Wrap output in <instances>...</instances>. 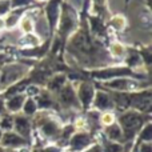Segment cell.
<instances>
[{
    "label": "cell",
    "mask_w": 152,
    "mask_h": 152,
    "mask_svg": "<svg viewBox=\"0 0 152 152\" xmlns=\"http://www.w3.org/2000/svg\"><path fill=\"white\" fill-rule=\"evenodd\" d=\"M0 128L3 132L11 131L13 128V115L10 112H4L0 115Z\"/></svg>",
    "instance_id": "cell-20"
},
{
    "label": "cell",
    "mask_w": 152,
    "mask_h": 152,
    "mask_svg": "<svg viewBox=\"0 0 152 152\" xmlns=\"http://www.w3.org/2000/svg\"><path fill=\"white\" fill-rule=\"evenodd\" d=\"M72 84H74V87L76 89V95H77L79 103H80L83 111L89 110L92 104V100H94V96H95L96 87L94 86V83H91L88 80H84V79H81L77 83H72Z\"/></svg>",
    "instance_id": "cell-4"
},
{
    "label": "cell",
    "mask_w": 152,
    "mask_h": 152,
    "mask_svg": "<svg viewBox=\"0 0 152 152\" xmlns=\"http://www.w3.org/2000/svg\"><path fill=\"white\" fill-rule=\"evenodd\" d=\"M4 112H7V111H5L4 97H0V115H1V113H4Z\"/></svg>",
    "instance_id": "cell-29"
},
{
    "label": "cell",
    "mask_w": 152,
    "mask_h": 152,
    "mask_svg": "<svg viewBox=\"0 0 152 152\" xmlns=\"http://www.w3.org/2000/svg\"><path fill=\"white\" fill-rule=\"evenodd\" d=\"M29 71H31L29 66H26L24 63H20V61L8 63L5 66H3L0 68V72H1V76H0V94L7 87L26 79L28 76Z\"/></svg>",
    "instance_id": "cell-3"
},
{
    "label": "cell",
    "mask_w": 152,
    "mask_h": 152,
    "mask_svg": "<svg viewBox=\"0 0 152 152\" xmlns=\"http://www.w3.org/2000/svg\"><path fill=\"white\" fill-rule=\"evenodd\" d=\"M128 52V48L120 40H112L108 44V56L115 64H121Z\"/></svg>",
    "instance_id": "cell-9"
},
{
    "label": "cell",
    "mask_w": 152,
    "mask_h": 152,
    "mask_svg": "<svg viewBox=\"0 0 152 152\" xmlns=\"http://www.w3.org/2000/svg\"><path fill=\"white\" fill-rule=\"evenodd\" d=\"M95 142H96V135L88 131H75L72 136L68 139L66 148L74 152H83Z\"/></svg>",
    "instance_id": "cell-5"
},
{
    "label": "cell",
    "mask_w": 152,
    "mask_h": 152,
    "mask_svg": "<svg viewBox=\"0 0 152 152\" xmlns=\"http://www.w3.org/2000/svg\"><path fill=\"white\" fill-rule=\"evenodd\" d=\"M16 152H32V150H31V147H29V144H27V145H23V147L18 148Z\"/></svg>",
    "instance_id": "cell-28"
},
{
    "label": "cell",
    "mask_w": 152,
    "mask_h": 152,
    "mask_svg": "<svg viewBox=\"0 0 152 152\" xmlns=\"http://www.w3.org/2000/svg\"><path fill=\"white\" fill-rule=\"evenodd\" d=\"M83 3H84V0H66V4L69 5L71 8H74L75 11L80 10L83 7Z\"/></svg>",
    "instance_id": "cell-26"
},
{
    "label": "cell",
    "mask_w": 152,
    "mask_h": 152,
    "mask_svg": "<svg viewBox=\"0 0 152 152\" xmlns=\"http://www.w3.org/2000/svg\"><path fill=\"white\" fill-rule=\"evenodd\" d=\"M91 1H92V8H94L96 15H100V11L107 8V0H91Z\"/></svg>",
    "instance_id": "cell-23"
},
{
    "label": "cell",
    "mask_w": 152,
    "mask_h": 152,
    "mask_svg": "<svg viewBox=\"0 0 152 152\" xmlns=\"http://www.w3.org/2000/svg\"><path fill=\"white\" fill-rule=\"evenodd\" d=\"M43 87L39 86V84H35V83H29L28 86L26 87V89H24V94H26L27 97H36L37 95L40 94V91H42Z\"/></svg>",
    "instance_id": "cell-21"
},
{
    "label": "cell",
    "mask_w": 152,
    "mask_h": 152,
    "mask_svg": "<svg viewBox=\"0 0 152 152\" xmlns=\"http://www.w3.org/2000/svg\"><path fill=\"white\" fill-rule=\"evenodd\" d=\"M3 134H4V132H3V129L0 128V140H1V136H3Z\"/></svg>",
    "instance_id": "cell-31"
},
{
    "label": "cell",
    "mask_w": 152,
    "mask_h": 152,
    "mask_svg": "<svg viewBox=\"0 0 152 152\" xmlns=\"http://www.w3.org/2000/svg\"><path fill=\"white\" fill-rule=\"evenodd\" d=\"M18 28H19V31H20V34H32L35 29L34 18H32L28 12H24L18 23Z\"/></svg>",
    "instance_id": "cell-14"
},
{
    "label": "cell",
    "mask_w": 152,
    "mask_h": 152,
    "mask_svg": "<svg viewBox=\"0 0 152 152\" xmlns=\"http://www.w3.org/2000/svg\"><path fill=\"white\" fill-rule=\"evenodd\" d=\"M83 152H103V148L99 142H95V143H92L88 148H86Z\"/></svg>",
    "instance_id": "cell-27"
},
{
    "label": "cell",
    "mask_w": 152,
    "mask_h": 152,
    "mask_svg": "<svg viewBox=\"0 0 152 152\" xmlns=\"http://www.w3.org/2000/svg\"><path fill=\"white\" fill-rule=\"evenodd\" d=\"M34 1H37V3H44V1H47V0H34Z\"/></svg>",
    "instance_id": "cell-32"
},
{
    "label": "cell",
    "mask_w": 152,
    "mask_h": 152,
    "mask_svg": "<svg viewBox=\"0 0 152 152\" xmlns=\"http://www.w3.org/2000/svg\"><path fill=\"white\" fill-rule=\"evenodd\" d=\"M100 132H102V136L104 137V139L123 144V131H121V127L119 126L118 120L108 127H103V128L100 129Z\"/></svg>",
    "instance_id": "cell-11"
},
{
    "label": "cell",
    "mask_w": 152,
    "mask_h": 152,
    "mask_svg": "<svg viewBox=\"0 0 152 152\" xmlns=\"http://www.w3.org/2000/svg\"><path fill=\"white\" fill-rule=\"evenodd\" d=\"M100 86L104 87L107 91L111 92H119V94H127V92H137L143 91L145 87H150L148 83H143L142 79H136L132 76H120V77H115L111 80L100 81Z\"/></svg>",
    "instance_id": "cell-2"
},
{
    "label": "cell",
    "mask_w": 152,
    "mask_h": 152,
    "mask_svg": "<svg viewBox=\"0 0 152 152\" xmlns=\"http://www.w3.org/2000/svg\"><path fill=\"white\" fill-rule=\"evenodd\" d=\"M11 3V10H24V8L29 7L34 3V0H10Z\"/></svg>",
    "instance_id": "cell-22"
},
{
    "label": "cell",
    "mask_w": 152,
    "mask_h": 152,
    "mask_svg": "<svg viewBox=\"0 0 152 152\" xmlns=\"http://www.w3.org/2000/svg\"><path fill=\"white\" fill-rule=\"evenodd\" d=\"M5 31V21H4V16H0V32Z\"/></svg>",
    "instance_id": "cell-30"
},
{
    "label": "cell",
    "mask_w": 152,
    "mask_h": 152,
    "mask_svg": "<svg viewBox=\"0 0 152 152\" xmlns=\"http://www.w3.org/2000/svg\"><path fill=\"white\" fill-rule=\"evenodd\" d=\"M67 81H68V76L66 74H63V72H59V74H55V75L51 76V77H48L44 88L47 89V91H50L51 94L56 95L61 88H63L64 84H66Z\"/></svg>",
    "instance_id": "cell-12"
},
{
    "label": "cell",
    "mask_w": 152,
    "mask_h": 152,
    "mask_svg": "<svg viewBox=\"0 0 152 152\" xmlns=\"http://www.w3.org/2000/svg\"><path fill=\"white\" fill-rule=\"evenodd\" d=\"M0 76H1V72H0Z\"/></svg>",
    "instance_id": "cell-34"
},
{
    "label": "cell",
    "mask_w": 152,
    "mask_h": 152,
    "mask_svg": "<svg viewBox=\"0 0 152 152\" xmlns=\"http://www.w3.org/2000/svg\"><path fill=\"white\" fill-rule=\"evenodd\" d=\"M150 120L148 113L139 112L132 108L123 110L118 115V123L123 131V144H132L135 143L137 132L143 126Z\"/></svg>",
    "instance_id": "cell-1"
},
{
    "label": "cell",
    "mask_w": 152,
    "mask_h": 152,
    "mask_svg": "<svg viewBox=\"0 0 152 152\" xmlns=\"http://www.w3.org/2000/svg\"><path fill=\"white\" fill-rule=\"evenodd\" d=\"M37 111H39V107H37V103L35 100V97H27L23 107H21L20 113L28 116V118H34Z\"/></svg>",
    "instance_id": "cell-16"
},
{
    "label": "cell",
    "mask_w": 152,
    "mask_h": 152,
    "mask_svg": "<svg viewBox=\"0 0 152 152\" xmlns=\"http://www.w3.org/2000/svg\"><path fill=\"white\" fill-rule=\"evenodd\" d=\"M13 131L19 134L21 137L31 143L34 136V126H32V119L23 113H16L13 115Z\"/></svg>",
    "instance_id": "cell-6"
},
{
    "label": "cell",
    "mask_w": 152,
    "mask_h": 152,
    "mask_svg": "<svg viewBox=\"0 0 152 152\" xmlns=\"http://www.w3.org/2000/svg\"><path fill=\"white\" fill-rule=\"evenodd\" d=\"M29 144V142H27L24 137H21L19 134H16L13 129L11 131H5L1 136L0 140V147L3 148H8V150H13L16 151L18 148L23 147V145Z\"/></svg>",
    "instance_id": "cell-8"
},
{
    "label": "cell",
    "mask_w": 152,
    "mask_h": 152,
    "mask_svg": "<svg viewBox=\"0 0 152 152\" xmlns=\"http://www.w3.org/2000/svg\"><path fill=\"white\" fill-rule=\"evenodd\" d=\"M118 120V113L116 111H103L99 113V124L100 127H108Z\"/></svg>",
    "instance_id": "cell-17"
},
{
    "label": "cell",
    "mask_w": 152,
    "mask_h": 152,
    "mask_svg": "<svg viewBox=\"0 0 152 152\" xmlns=\"http://www.w3.org/2000/svg\"><path fill=\"white\" fill-rule=\"evenodd\" d=\"M151 140H152V124H151V120H148L140 128V131L137 132L135 142L140 143V142H151Z\"/></svg>",
    "instance_id": "cell-18"
},
{
    "label": "cell",
    "mask_w": 152,
    "mask_h": 152,
    "mask_svg": "<svg viewBox=\"0 0 152 152\" xmlns=\"http://www.w3.org/2000/svg\"><path fill=\"white\" fill-rule=\"evenodd\" d=\"M27 96L24 92H20V94H13L10 95V96L4 97V103H5V111L12 115H16V113H20L21 107H23L24 102H26Z\"/></svg>",
    "instance_id": "cell-10"
},
{
    "label": "cell",
    "mask_w": 152,
    "mask_h": 152,
    "mask_svg": "<svg viewBox=\"0 0 152 152\" xmlns=\"http://www.w3.org/2000/svg\"><path fill=\"white\" fill-rule=\"evenodd\" d=\"M91 108L95 111H99V112H103V111H116L115 102H113V97L111 95V92L105 91V89H96Z\"/></svg>",
    "instance_id": "cell-7"
},
{
    "label": "cell",
    "mask_w": 152,
    "mask_h": 152,
    "mask_svg": "<svg viewBox=\"0 0 152 152\" xmlns=\"http://www.w3.org/2000/svg\"><path fill=\"white\" fill-rule=\"evenodd\" d=\"M42 39L37 36L36 34H21L20 36L16 39V45L24 50H29V48H37L42 44Z\"/></svg>",
    "instance_id": "cell-13"
},
{
    "label": "cell",
    "mask_w": 152,
    "mask_h": 152,
    "mask_svg": "<svg viewBox=\"0 0 152 152\" xmlns=\"http://www.w3.org/2000/svg\"><path fill=\"white\" fill-rule=\"evenodd\" d=\"M11 11L10 0H0V16H5Z\"/></svg>",
    "instance_id": "cell-24"
},
{
    "label": "cell",
    "mask_w": 152,
    "mask_h": 152,
    "mask_svg": "<svg viewBox=\"0 0 152 152\" xmlns=\"http://www.w3.org/2000/svg\"><path fill=\"white\" fill-rule=\"evenodd\" d=\"M110 27L112 29H115V31L118 32H123L124 29L127 28V26H128V20H127V18L123 15V13H113L112 16L110 18Z\"/></svg>",
    "instance_id": "cell-15"
},
{
    "label": "cell",
    "mask_w": 152,
    "mask_h": 152,
    "mask_svg": "<svg viewBox=\"0 0 152 152\" xmlns=\"http://www.w3.org/2000/svg\"><path fill=\"white\" fill-rule=\"evenodd\" d=\"M102 134V132H100ZM104 139V137H103ZM102 144V148H103V152H121L123 151V144L121 143H115V142H111V140H102L99 142Z\"/></svg>",
    "instance_id": "cell-19"
},
{
    "label": "cell",
    "mask_w": 152,
    "mask_h": 152,
    "mask_svg": "<svg viewBox=\"0 0 152 152\" xmlns=\"http://www.w3.org/2000/svg\"><path fill=\"white\" fill-rule=\"evenodd\" d=\"M137 151L139 152H152L151 142H140V143H137Z\"/></svg>",
    "instance_id": "cell-25"
},
{
    "label": "cell",
    "mask_w": 152,
    "mask_h": 152,
    "mask_svg": "<svg viewBox=\"0 0 152 152\" xmlns=\"http://www.w3.org/2000/svg\"><path fill=\"white\" fill-rule=\"evenodd\" d=\"M132 152H139V151H137V148H136V150H135V151H132Z\"/></svg>",
    "instance_id": "cell-33"
}]
</instances>
